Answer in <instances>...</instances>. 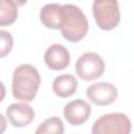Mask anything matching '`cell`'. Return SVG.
Returning a JSON list of instances; mask_svg holds the SVG:
<instances>
[{
	"label": "cell",
	"mask_w": 134,
	"mask_h": 134,
	"mask_svg": "<svg viewBox=\"0 0 134 134\" xmlns=\"http://www.w3.org/2000/svg\"><path fill=\"white\" fill-rule=\"evenodd\" d=\"M40 84L41 76L38 69L30 64H21L13 73V96L18 100L31 102L37 95Z\"/></svg>",
	"instance_id": "obj_1"
},
{
	"label": "cell",
	"mask_w": 134,
	"mask_h": 134,
	"mask_svg": "<svg viewBox=\"0 0 134 134\" xmlns=\"http://www.w3.org/2000/svg\"><path fill=\"white\" fill-rule=\"evenodd\" d=\"M59 29L65 40L71 43H77L86 37L89 24L80 7L73 4H64L61 7Z\"/></svg>",
	"instance_id": "obj_2"
},
{
	"label": "cell",
	"mask_w": 134,
	"mask_h": 134,
	"mask_svg": "<svg viewBox=\"0 0 134 134\" xmlns=\"http://www.w3.org/2000/svg\"><path fill=\"white\" fill-rule=\"evenodd\" d=\"M92 13L96 25L103 30H112L120 22L119 4L117 0H94Z\"/></svg>",
	"instance_id": "obj_3"
},
{
	"label": "cell",
	"mask_w": 134,
	"mask_h": 134,
	"mask_svg": "<svg viewBox=\"0 0 134 134\" xmlns=\"http://www.w3.org/2000/svg\"><path fill=\"white\" fill-rule=\"evenodd\" d=\"M130 118L120 112L108 113L98 117L92 128L93 134H129L131 132Z\"/></svg>",
	"instance_id": "obj_4"
},
{
	"label": "cell",
	"mask_w": 134,
	"mask_h": 134,
	"mask_svg": "<svg viewBox=\"0 0 134 134\" xmlns=\"http://www.w3.org/2000/svg\"><path fill=\"white\" fill-rule=\"evenodd\" d=\"M105 71V62L96 52L83 53L75 63L76 75L84 81H93L100 77Z\"/></svg>",
	"instance_id": "obj_5"
},
{
	"label": "cell",
	"mask_w": 134,
	"mask_h": 134,
	"mask_svg": "<svg viewBox=\"0 0 134 134\" xmlns=\"http://www.w3.org/2000/svg\"><path fill=\"white\" fill-rule=\"evenodd\" d=\"M88 99L96 106H108L113 104L118 95L117 88L107 82H98L90 85L86 90Z\"/></svg>",
	"instance_id": "obj_6"
},
{
	"label": "cell",
	"mask_w": 134,
	"mask_h": 134,
	"mask_svg": "<svg viewBox=\"0 0 134 134\" xmlns=\"http://www.w3.org/2000/svg\"><path fill=\"white\" fill-rule=\"evenodd\" d=\"M63 114L68 124L80 126L88 120L91 114V107L86 100L76 98L65 105Z\"/></svg>",
	"instance_id": "obj_7"
},
{
	"label": "cell",
	"mask_w": 134,
	"mask_h": 134,
	"mask_svg": "<svg viewBox=\"0 0 134 134\" xmlns=\"http://www.w3.org/2000/svg\"><path fill=\"white\" fill-rule=\"evenodd\" d=\"M35 115L34 109L26 102L12 104L6 109V117L15 128H24L30 125Z\"/></svg>",
	"instance_id": "obj_8"
},
{
	"label": "cell",
	"mask_w": 134,
	"mask_h": 134,
	"mask_svg": "<svg viewBox=\"0 0 134 134\" xmlns=\"http://www.w3.org/2000/svg\"><path fill=\"white\" fill-rule=\"evenodd\" d=\"M44 62L51 70H63L70 63V53L65 46L55 43L46 49L44 53Z\"/></svg>",
	"instance_id": "obj_9"
},
{
	"label": "cell",
	"mask_w": 134,
	"mask_h": 134,
	"mask_svg": "<svg viewBox=\"0 0 134 134\" xmlns=\"http://www.w3.org/2000/svg\"><path fill=\"white\" fill-rule=\"evenodd\" d=\"M77 80L74 75L65 73L58 75L52 82V91L53 93L62 98L69 97L73 95L77 89Z\"/></svg>",
	"instance_id": "obj_10"
},
{
	"label": "cell",
	"mask_w": 134,
	"mask_h": 134,
	"mask_svg": "<svg viewBox=\"0 0 134 134\" xmlns=\"http://www.w3.org/2000/svg\"><path fill=\"white\" fill-rule=\"evenodd\" d=\"M61 4L48 3L40 9V20L42 24L50 29H59L61 22Z\"/></svg>",
	"instance_id": "obj_11"
},
{
	"label": "cell",
	"mask_w": 134,
	"mask_h": 134,
	"mask_svg": "<svg viewBox=\"0 0 134 134\" xmlns=\"http://www.w3.org/2000/svg\"><path fill=\"white\" fill-rule=\"evenodd\" d=\"M18 18V6L9 0H0V26H8Z\"/></svg>",
	"instance_id": "obj_12"
},
{
	"label": "cell",
	"mask_w": 134,
	"mask_h": 134,
	"mask_svg": "<svg viewBox=\"0 0 134 134\" xmlns=\"http://www.w3.org/2000/svg\"><path fill=\"white\" fill-rule=\"evenodd\" d=\"M37 134H62L64 133V124L58 116H52L44 120L36 130Z\"/></svg>",
	"instance_id": "obj_13"
},
{
	"label": "cell",
	"mask_w": 134,
	"mask_h": 134,
	"mask_svg": "<svg viewBox=\"0 0 134 134\" xmlns=\"http://www.w3.org/2000/svg\"><path fill=\"white\" fill-rule=\"evenodd\" d=\"M14 46V38L6 30H0V59L8 55Z\"/></svg>",
	"instance_id": "obj_14"
},
{
	"label": "cell",
	"mask_w": 134,
	"mask_h": 134,
	"mask_svg": "<svg viewBox=\"0 0 134 134\" xmlns=\"http://www.w3.org/2000/svg\"><path fill=\"white\" fill-rule=\"evenodd\" d=\"M6 125H7L6 118L4 117L3 114L0 113V134H2V133L6 130Z\"/></svg>",
	"instance_id": "obj_15"
},
{
	"label": "cell",
	"mask_w": 134,
	"mask_h": 134,
	"mask_svg": "<svg viewBox=\"0 0 134 134\" xmlns=\"http://www.w3.org/2000/svg\"><path fill=\"white\" fill-rule=\"evenodd\" d=\"M5 95H6V89H5V86H4V84L0 81V103L4 99Z\"/></svg>",
	"instance_id": "obj_16"
},
{
	"label": "cell",
	"mask_w": 134,
	"mask_h": 134,
	"mask_svg": "<svg viewBox=\"0 0 134 134\" xmlns=\"http://www.w3.org/2000/svg\"><path fill=\"white\" fill-rule=\"evenodd\" d=\"M9 1H12L16 6H22L27 2V0H9Z\"/></svg>",
	"instance_id": "obj_17"
}]
</instances>
